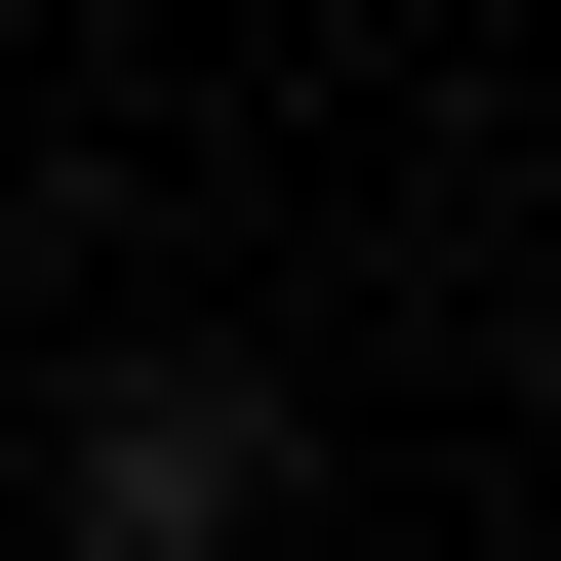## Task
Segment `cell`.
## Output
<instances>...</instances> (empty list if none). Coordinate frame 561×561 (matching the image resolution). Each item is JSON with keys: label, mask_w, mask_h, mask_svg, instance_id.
Instances as JSON below:
<instances>
[{"label": "cell", "mask_w": 561, "mask_h": 561, "mask_svg": "<svg viewBox=\"0 0 561 561\" xmlns=\"http://www.w3.org/2000/svg\"><path fill=\"white\" fill-rule=\"evenodd\" d=\"M41 481H81V561H241V522H280V401H241V362H121Z\"/></svg>", "instance_id": "6da1fadb"}]
</instances>
